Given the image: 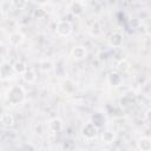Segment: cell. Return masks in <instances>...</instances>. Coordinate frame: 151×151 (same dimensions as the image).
Instances as JSON below:
<instances>
[{"mask_svg":"<svg viewBox=\"0 0 151 151\" xmlns=\"http://www.w3.org/2000/svg\"><path fill=\"white\" fill-rule=\"evenodd\" d=\"M107 42L111 47H120L124 42V37L120 32H113L107 38Z\"/></svg>","mask_w":151,"mask_h":151,"instance_id":"obj_7","label":"cell"},{"mask_svg":"<svg viewBox=\"0 0 151 151\" xmlns=\"http://www.w3.org/2000/svg\"><path fill=\"white\" fill-rule=\"evenodd\" d=\"M53 63L51 61V60H47V59H45V60H41L40 61V70L44 72V73H48V72H51L52 70H53Z\"/></svg>","mask_w":151,"mask_h":151,"instance_id":"obj_18","label":"cell"},{"mask_svg":"<svg viewBox=\"0 0 151 151\" xmlns=\"http://www.w3.org/2000/svg\"><path fill=\"white\" fill-rule=\"evenodd\" d=\"M61 87H63L64 92L67 93V94H72V93H74V91L77 90V86H76L74 83H73L72 80H70V79H65V80L63 81Z\"/></svg>","mask_w":151,"mask_h":151,"instance_id":"obj_13","label":"cell"},{"mask_svg":"<svg viewBox=\"0 0 151 151\" xmlns=\"http://www.w3.org/2000/svg\"><path fill=\"white\" fill-rule=\"evenodd\" d=\"M109 151H116V150H109Z\"/></svg>","mask_w":151,"mask_h":151,"instance_id":"obj_22","label":"cell"},{"mask_svg":"<svg viewBox=\"0 0 151 151\" xmlns=\"http://www.w3.org/2000/svg\"><path fill=\"white\" fill-rule=\"evenodd\" d=\"M85 7H86V4L84 1H72L68 6V9L74 17H80L84 13Z\"/></svg>","mask_w":151,"mask_h":151,"instance_id":"obj_5","label":"cell"},{"mask_svg":"<svg viewBox=\"0 0 151 151\" xmlns=\"http://www.w3.org/2000/svg\"><path fill=\"white\" fill-rule=\"evenodd\" d=\"M92 123H93L97 127H101V125L105 124V117H104V114H103V113H99V112L94 113V114L92 116Z\"/></svg>","mask_w":151,"mask_h":151,"instance_id":"obj_17","label":"cell"},{"mask_svg":"<svg viewBox=\"0 0 151 151\" xmlns=\"http://www.w3.org/2000/svg\"><path fill=\"white\" fill-rule=\"evenodd\" d=\"M15 73L14 70H13V64H9V61H6V60H2L1 63V66H0V74H1V79L2 80H6V79H9L12 77V74Z\"/></svg>","mask_w":151,"mask_h":151,"instance_id":"obj_4","label":"cell"},{"mask_svg":"<svg viewBox=\"0 0 151 151\" xmlns=\"http://www.w3.org/2000/svg\"><path fill=\"white\" fill-rule=\"evenodd\" d=\"M100 138H101V142H103V143H105V144H111V143H113V140L116 139V134H114V132L111 131V130H105V131L101 132Z\"/></svg>","mask_w":151,"mask_h":151,"instance_id":"obj_12","label":"cell"},{"mask_svg":"<svg viewBox=\"0 0 151 151\" xmlns=\"http://www.w3.org/2000/svg\"><path fill=\"white\" fill-rule=\"evenodd\" d=\"M109 83L111 84V85H113V86H119L120 85V83H122V76H120V73H118V72H111L110 74H109Z\"/></svg>","mask_w":151,"mask_h":151,"instance_id":"obj_16","label":"cell"},{"mask_svg":"<svg viewBox=\"0 0 151 151\" xmlns=\"http://www.w3.org/2000/svg\"><path fill=\"white\" fill-rule=\"evenodd\" d=\"M27 65H26V63L25 61H22V60H15L14 63H13V70H14V72L15 73H18V74H24L26 71H27Z\"/></svg>","mask_w":151,"mask_h":151,"instance_id":"obj_11","label":"cell"},{"mask_svg":"<svg viewBox=\"0 0 151 151\" xmlns=\"http://www.w3.org/2000/svg\"><path fill=\"white\" fill-rule=\"evenodd\" d=\"M0 122H1V125H2L4 127L9 129V127L14 126L15 119H14V116H13L12 113L5 112V113H2V116H1V118H0Z\"/></svg>","mask_w":151,"mask_h":151,"instance_id":"obj_10","label":"cell"},{"mask_svg":"<svg viewBox=\"0 0 151 151\" xmlns=\"http://www.w3.org/2000/svg\"><path fill=\"white\" fill-rule=\"evenodd\" d=\"M71 57H72L74 60H77V61L83 60V59H85V58L87 57V50H86L84 46L78 45V46H76V47L72 48V51H71Z\"/></svg>","mask_w":151,"mask_h":151,"instance_id":"obj_8","label":"cell"},{"mask_svg":"<svg viewBox=\"0 0 151 151\" xmlns=\"http://www.w3.org/2000/svg\"><path fill=\"white\" fill-rule=\"evenodd\" d=\"M73 32V26L68 20H59L55 24V33L59 37H68Z\"/></svg>","mask_w":151,"mask_h":151,"instance_id":"obj_3","label":"cell"},{"mask_svg":"<svg viewBox=\"0 0 151 151\" xmlns=\"http://www.w3.org/2000/svg\"><path fill=\"white\" fill-rule=\"evenodd\" d=\"M25 40V35L19 32V31H14V32H11L9 35H8V42L11 46L13 47H17L19 45H21Z\"/></svg>","mask_w":151,"mask_h":151,"instance_id":"obj_6","label":"cell"},{"mask_svg":"<svg viewBox=\"0 0 151 151\" xmlns=\"http://www.w3.org/2000/svg\"><path fill=\"white\" fill-rule=\"evenodd\" d=\"M21 77H22V79H24L25 83H27V84H32V83H34L35 79H37V73L34 72L33 68H29V67H28L27 71H26Z\"/></svg>","mask_w":151,"mask_h":151,"instance_id":"obj_14","label":"cell"},{"mask_svg":"<svg viewBox=\"0 0 151 151\" xmlns=\"http://www.w3.org/2000/svg\"><path fill=\"white\" fill-rule=\"evenodd\" d=\"M64 125H63V120L60 118H52L48 122V130L52 133H59L63 130Z\"/></svg>","mask_w":151,"mask_h":151,"instance_id":"obj_9","label":"cell"},{"mask_svg":"<svg viewBox=\"0 0 151 151\" xmlns=\"http://www.w3.org/2000/svg\"><path fill=\"white\" fill-rule=\"evenodd\" d=\"M145 119H146L147 123L151 124V109H149V110L146 111V113H145Z\"/></svg>","mask_w":151,"mask_h":151,"instance_id":"obj_21","label":"cell"},{"mask_svg":"<svg viewBox=\"0 0 151 151\" xmlns=\"http://www.w3.org/2000/svg\"><path fill=\"white\" fill-rule=\"evenodd\" d=\"M118 70H119L120 72H123V73L127 72V71L130 70V64H129V61H127L126 59L122 60V61L118 64Z\"/></svg>","mask_w":151,"mask_h":151,"instance_id":"obj_19","label":"cell"},{"mask_svg":"<svg viewBox=\"0 0 151 151\" xmlns=\"http://www.w3.org/2000/svg\"><path fill=\"white\" fill-rule=\"evenodd\" d=\"M129 98H130V96H129V94L124 96V97L120 99V105H122V106H124V107H126V106L131 105L134 100H132V98H131V99H129Z\"/></svg>","mask_w":151,"mask_h":151,"instance_id":"obj_20","label":"cell"},{"mask_svg":"<svg viewBox=\"0 0 151 151\" xmlns=\"http://www.w3.org/2000/svg\"><path fill=\"white\" fill-rule=\"evenodd\" d=\"M138 149L140 151H151V139L147 137H142L138 140Z\"/></svg>","mask_w":151,"mask_h":151,"instance_id":"obj_15","label":"cell"},{"mask_svg":"<svg viewBox=\"0 0 151 151\" xmlns=\"http://www.w3.org/2000/svg\"><path fill=\"white\" fill-rule=\"evenodd\" d=\"M99 127H97L92 122L85 123L80 129V134L85 140H93L97 138Z\"/></svg>","mask_w":151,"mask_h":151,"instance_id":"obj_2","label":"cell"},{"mask_svg":"<svg viewBox=\"0 0 151 151\" xmlns=\"http://www.w3.org/2000/svg\"><path fill=\"white\" fill-rule=\"evenodd\" d=\"M6 100L9 105H20L26 100V91L20 85H12L6 92Z\"/></svg>","mask_w":151,"mask_h":151,"instance_id":"obj_1","label":"cell"}]
</instances>
